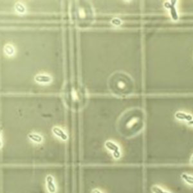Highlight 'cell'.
Listing matches in <instances>:
<instances>
[{"label": "cell", "instance_id": "obj_12", "mask_svg": "<svg viewBox=\"0 0 193 193\" xmlns=\"http://www.w3.org/2000/svg\"><path fill=\"white\" fill-rule=\"evenodd\" d=\"M92 193H102V192L100 191V190L95 189H93V191H92Z\"/></svg>", "mask_w": 193, "mask_h": 193}, {"label": "cell", "instance_id": "obj_8", "mask_svg": "<svg viewBox=\"0 0 193 193\" xmlns=\"http://www.w3.org/2000/svg\"><path fill=\"white\" fill-rule=\"evenodd\" d=\"M181 177L187 183H188L190 185H193V176L183 173L181 175Z\"/></svg>", "mask_w": 193, "mask_h": 193}, {"label": "cell", "instance_id": "obj_1", "mask_svg": "<svg viewBox=\"0 0 193 193\" xmlns=\"http://www.w3.org/2000/svg\"><path fill=\"white\" fill-rule=\"evenodd\" d=\"M105 145L108 149L110 150V151H112L113 156L115 158V159L120 158L121 156V151H120V149L118 145L111 141L106 142Z\"/></svg>", "mask_w": 193, "mask_h": 193}, {"label": "cell", "instance_id": "obj_3", "mask_svg": "<svg viewBox=\"0 0 193 193\" xmlns=\"http://www.w3.org/2000/svg\"><path fill=\"white\" fill-rule=\"evenodd\" d=\"M171 3H170L169 2H166L165 3L164 6L166 8H169L170 10V15H171L172 18L174 19L175 21H177L178 19V14L177 12V10H176V8L175 7V5L176 4V1H171Z\"/></svg>", "mask_w": 193, "mask_h": 193}, {"label": "cell", "instance_id": "obj_13", "mask_svg": "<svg viewBox=\"0 0 193 193\" xmlns=\"http://www.w3.org/2000/svg\"><path fill=\"white\" fill-rule=\"evenodd\" d=\"M190 164L193 166V154L191 156V160H190Z\"/></svg>", "mask_w": 193, "mask_h": 193}, {"label": "cell", "instance_id": "obj_4", "mask_svg": "<svg viewBox=\"0 0 193 193\" xmlns=\"http://www.w3.org/2000/svg\"><path fill=\"white\" fill-rule=\"evenodd\" d=\"M53 133H54L55 135H56L59 138H60L61 140L65 141L68 139V136H67L66 134L64 133V131L61 130V128L55 127L54 129H53Z\"/></svg>", "mask_w": 193, "mask_h": 193}, {"label": "cell", "instance_id": "obj_5", "mask_svg": "<svg viewBox=\"0 0 193 193\" xmlns=\"http://www.w3.org/2000/svg\"><path fill=\"white\" fill-rule=\"evenodd\" d=\"M176 118L179 119V120H185V121L190 122L192 120V116L191 115L186 114L185 113H181V112H178L175 115Z\"/></svg>", "mask_w": 193, "mask_h": 193}, {"label": "cell", "instance_id": "obj_14", "mask_svg": "<svg viewBox=\"0 0 193 193\" xmlns=\"http://www.w3.org/2000/svg\"><path fill=\"white\" fill-rule=\"evenodd\" d=\"M189 124H190V125H193V119L191 121L189 122Z\"/></svg>", "mask_w": 193, "mask_h": 193}, {"label": "cell", "instance_id": "obj_7", "mask_svg": "<svg viewBox=\"0 0 193 193\" xmlns=\"http://www.w3.org/2000/svg\"><path fill=\"white\" fill-rule=\"evenodd\" d=\"M29 137L30 138V140H32V141L37 142V143H40V142H42L43 140V138L38 134H35V133H31L29 134Z\"/></svg>", "mask_w": 193, "mask_h": 193}, {"label": "cell", "instance_id": "obj_9", "mask_svg": "<svg viewBox=\"0 0 193 193\" xmlns=\"http://www.w3.org/2000/svg\"><path fill=\"white\" fill-rule=\"evenodd\" d=\"M152 191L154 193H169V192H167L163 191V190L160 189V187H158L156 185L153 186L152 187Z\"/></svg>", "mask_w": 193, "mask_h": 193}, {"label": "cell", "instance_id": "obj_10", "mask_svg": "<svg viewBox=\"0 0 193 193\" xmlns=\"http://www.w3.org/2000/svg\"><path fill=\"white\" fill-rule=\"evenodd\" d=\"M16 9L20 13H23L25 12V8L21 3H18L16 5Z\"/></svg>", "mask_w": 193, "mask_h": 193}, {"label": "cell", "instance_id": "obj_11", "mask_svg": "<svg viewBox=\"0 0 193 193\" xmlns=\"http://www.w3.org/2000/svg\"><path fill=\"white\" fill-rule=\"evenodd\" d=\"M5 52L8 55H12L14 53V49L11 46H7L5 48Z\"/></svg>", "mask_w": 193, "mask_h": 193}, {"label": "cell", "instance_id": "obj_2", "mask_svg": "<svg viewBox=\"0 0 193 193\" xmlns=\"http://www.w3.org/2000/svg\"><path fill=\"white\" fill-rule=\"evenodd\" d=\"M46 185L47 191L49 193H55L56 192V185H55L54 178L51 175H48L46 177Z\"/></svg>", "mask_w": 193, "mask_h": 193}, {"label": "cell", "instance_id": "obj_6", "mask_svg": "<svg viewBox=\"0 0 193 193\" xmlns=\"http://www.w3.org/2000/svg\"><path fill=\"white\" fill-rule=\"evenodd\" d=\"M35 80L38 83H50L51 81V78L47 75H38L35 78Z\"/></svg>", "mask_w": 193, "mask_h": 193}]
</instances>
